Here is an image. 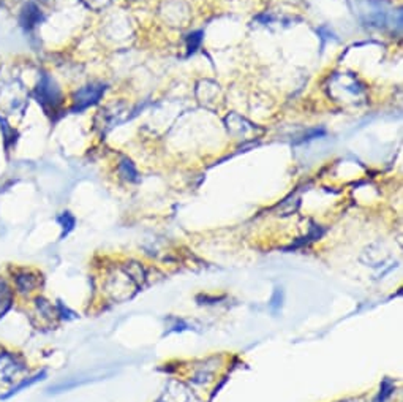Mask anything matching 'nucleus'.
<instances>
[{"instance_id": "obj_8", "label": "nucleus", "mask_w": 403, "mask_h": 402, "mask_svg": "<svg viewBox=\"0 0 403 402\" xmlns=\"http://www.w3.org/2000/svg\"><path fill=\"white\" fill-rule=\"evenodd\" d=\"M119 171H120L122 177L127 179V181H130V182H136L140 179L138 177V171H136L133 162L128 160V159H122L120 160Z\"/></svg>"}, {"instance_id": "obj_13", "label": "nucleus", "mask_w": 403, "mask_h": 402, "mask_svg": "<svg viewBox=\"0 0 403 402\" xmlns=\"http://www.w3.org/2000/svg\"><path fill=\"white\" fill-rule=\"evenodd\" d=\"M282 301H283V292L282 289H277L273 290V295H272V299H271V309L273 312H277L280 307H282Z\"/></svg>"}, {"instance_id": "obj_6", "label": "nucleus", "mask_w": 403, "mask_h": 402, "mask_svg": "<svg viewBox=\"0 0 403 402\" xmlns=\"http://www.w3.org/2000/svg\"><path fill=\"white\" fill-rule=\"evenodd\" d=\"M14 281H16V287L21 292H32L35 287H37V277H35L32 272H19V274L14 277Z\"/></svg>"}, {"instance_id": "obj_12", "label": "nucleus", "mask_w": 403, "mask_h": 402, "mask_svg": "<svg viewBox=\"0 0 403 402\" xmlns=\"http://www.w3.org/2000/svg\"><path fill=\"white\" fill-rule=\"evenodd\" d=\"M37 307L40 309L41 314L46 315V317H54V315H57V314L54 312L53 304L48 303V301L43 299V298H37Z\"/></svg>"}, {"instance_id": "obj_5", "label": "nucleus", "mask_w": 403, "mask_h": 402, "mask_svg": "<svg viewBox=\"0 0 403 402\" xmlns=\"http://www.w3.org/2000/svg\"><path fill=\"white\" fill-rule=\"evenodd\" d=\"M11 303H13V292L10 290V287L6 285V282L0 279V319L9 312Z\"/></svg>"}, {"instance_id": "obj_10", "label": "nucleus", "mask_w": 403, "mask_h": 402, "mask_svg": "<svg viewBox=\"0 0 403 402\" xmlns=\"http://www.w3.org/2000/svg\"><path fill=\"white\" fill-rule=\"evenodd\" d=\"M203 32L198 31V32H192L187 35V53L193 54L197 51V49L201 46V41H203Z\"/></svg>"}, {"instance_id": "obj_2", "label": "nucleus", "mask_w": 403, "mask_h": 402, "mask_svg": "<svg viewBox=\"0 0 403 402\" xmlns=\"http://www.w3.org/2000/svg\"><path fill=\"white\" fill-rule=\"evenodd\" d=\"M26 371V363L11 354H0V385L11 383Z\"/></svg>"}, {"instance_id": "obj_4", "label": "nucleus", "mask_w": 403, "mask_h": 402, "mask_svg": "<svg viewBox=\"0 0 403 402\" xmlns=\"http://www.w3.org/2000/svg\"><path fill=\"white\" fill-rule=\"evenodd\" d=\"M124 272L127 274V277L130 279V281L136 285V287H141L144 284V281H146V269L142 268V264L140 263H128L124 267Z\"/></svg>"}, {"instance_id": "obj_7", "label": "nucleus", "mask_w": 403, "mask_h": 402, "mask_svg": "<svg viewBox=\"0 0 403 402\" xmlns=\"http://www.w3.org/2000/svg\"><path fill=\"white\" fill-rule=\"evenodd\" d=\"M45 377H46V372L43 371V372H40V374L33 376V377H31V378H23V380H21V382H19L16 386H13V388L10 390V393L4 394L2 399H9V398H11L13 394H16V393H19V391H23L24 388H28V386L33 385L35 382H38V380H43Z\"/></svg>"}, {"instance_id": "obj_3", "label": "nucleus", "mask_w": 403, "mask_h": 402, "mask_svg": "<svg viewBox=\"0 0 403 402\" xmlns=\"http://www.w3.org/2000/svg\"><path fill=\"white\" fill-rule=\"evenodd\" d=\"M105 94L103 84H89L85 88L79 89L75 94V106L73 111H83L85 108L95 105L102 96Z\"/></svg>"}, {"instance_id": "obj_1", "label": "nucleus", "mask_w": 403, "mask_h": 402, "mask_svg": "<svg viewBox=\"0 0 403 402\" xmlns=\"http://www.w3.org/2000/svg\"><path fill=\"white\" fill-rule=\"evenodd\" d=\"M37 98H38V102L41 103V106L45 108V110L49 114L56 113L57 108L62 105L61 91H59V88H57V86L54 84V81L48 75H43L41 81L38 83Z\"/></svg>"}, {"instance_id": "obj_11", "label": "nucleus", "mask_w": 403, "mask_h": 402, "mask_svg": "<svg viewBox=\"0 0 403 402\" xmlns=\"http://www.w3.org/2000/svg\"><path fill=\"white\" fill-rule=\"evenodd\" d=\"M59 222H61V225L63 228V234H68L71 230H73L75 224H76V220L73 215H71L70 212H63L61 217H59Z\"/></svg>"}, {"instance_id": "obj_9", "label": "nucleus", "mask_w": 403, "mask_h": 402, "mask_svg": "<svg viewBox=\"0 0 403 402\" xmlns=\"http://www.w3.org/2000/svg\"><path fill=\"white\" fill-rule=\"evenodd\" d=\"M394 390H395V383L392 382V380L391 378H384L383 383H381V386H380L378 396L373 399V402H386L387 399L392 396Z\"/></svg>"}]
</instances>
